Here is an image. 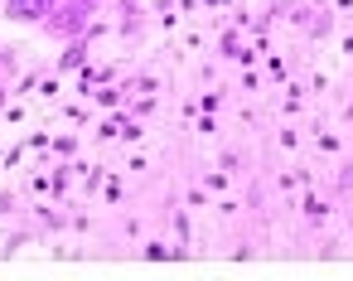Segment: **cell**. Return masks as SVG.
<instances>
[{
    "label": "cell",
    "mask_w": 353,
    "mask_h": 281,
    "mask_svg": "<svg viewBox=\"0 0 353 281\" xmlns=\"http://www.w3.org/2000/svg\"><path fill=\"white\" fill-rule=\"evenodd\" d=\"M88 49H92V39H88V35H83V39H68V44H63V54H59V64H54V73H63V78H68V73H78V68L88 64Z\"/></svg>",
    "instance_id": "3957f363"
},
{
    "label": "cell",
    "mask_w": 353,
    "mask_h": 281,
    "mask_svg": "<svg viewBox=\"0 0 353 281\" xmlns=\"http://www.w3.org/2000/svg\"><path fill=\"white\" fill-rule=\"evenodd\" d=\"M49 146H54V155H59V160H78V136H68V131H63V136H54Z\"/></svg>",
    "instance_id": "8992f818"
},
{
    "label": "cell",
    "mask_w": 353,
    "mask_h": 281,
    "mask_svg": "<svg viewBox=\"0 0 353 281\" xmlns=\"http://www.w3.org/2000/svg\"><path fill=\"white\" fill-rule=\"evenodd\" d=\"M15 54H20V49H6V44H0V73H6V78L15 73Z\"/></svg>",
    "instance_id": "ba28073f"
},
{
    "label": "cell",
    "mask_w": 353,
    "mask_h": 281,
    "mask_svg": "<svg viewBox=\"0 0 353 281\" xmlns=\"http://www.w3.org/2000/svg\"><path fill=\"white\" fill-rule=\"evenodd\" d=\"M92 15H97V6H88V0H59V6H54V15H49L39 30H44L49 39L68 44V39H83V35H88Z\"/></svg>",
    "instance_id": "6da1fadb"
},
{
    "label": "cell",
    "mask_w": 353,
    "mask_h": 281,
    "mask_svg": "<svg viewBox=\"0 0 353 281\" xmlns=\"http://www.w3.org/2000/svg\"><path fill=\"white\" fill-rule=\"evenodd\" d=\"M0 78H6V73H0ZM6 83H10V78H6Z\"/></svg>",
    "instance_id": "7c38bea8"
},
{
    "label": "cell",
    "mask_w": 353,
    "mask_h": 281,
    "mask_svg": "<svg viewBox=\"0 0 353 281\" xmlns=\"http://www.w3.org/2000/svg\"><path fill=\"white\" fill-rule=\"evenodd\" d=\"M145 257L160 262V257H170V247H165V242H145Z\"/></svg>",
    "instance_id": "30bf717a"
},
{
    "label": "cell",
    "mask_w": 353,
    "mask_h": 281,
    "mask_svg": "<svg viewBox=\"0 0 353 281\" xmlns=\"http://www.w3.org/2000/svg\"><path fill=\"white\" fill-rule=\"evenodd\" d=\"M59 0H0V20L10 25H44Z\"/></svg>",
    "instance_id": "7a4b0ae2"
},
{
    "label": "cell",
    "mask_w": 353,
    "mask_h": 281,
    "mask_svg": "<svg viewBox=\"0 0 353 281\" xmlns=\"http://www.w3.org/2000/svg\"><path fill=\"white\" fill-rule=\"evenodd\" d=\"M39 97H44V102H59V97H63V73H44V78H39Z\"/></svg>",
    "instance_id": "5b68a950"
},
{
    "label": "cell",
    "mask_w": 353,
    "mask_h": 281,
    "mask_svg": "<svg viewBox=\"0 0 353 281\" xmlns=\"http://www.w3.org/2000/svg\"><path fill=\"white\" fill-rule=\"evenodd\" d=\"M10 97H15V93H10V83H6V78H0V112H6V107H10Z\"/></svg>",
    "instance_id": "8fae6325"
},
{
    "label": "cell",
    "mask_w": 353,
    "mask_h": 281,
    "mask_svg": "<svg viewBox=\"0 0 353 281\" xmlns=\"http://www.w3.org/2000/svg\"><path fill=\"white\" fill-rule=\"evenodd\" d=\"M15 209H25V204H20V194H15V189H0V218H10Z\"/></svg>",
    "instance_id": "52a82bcc"
},
{
    "label": "cell",
    "mask_w": 353,
    "mask_h": 281,
    "mask_svg": "<svg viewBox=\"0 0 353 281\" xmlns=\"http://www.w3.org/2000/svg\"><path fill=\"white\" fill-rule=\"evenodd\" d=\"M34 218H39V223L54 233V228H68V218H73V213H63L59 204H34Z\"/></svg>",
    "instance_id": "277c9868"
},
{
    "label": "cell",
    "mask_w": 353,
    "mask_h": 281,
    "mask_svg": "<svg viewBox=\"0 0 353 281\" xmlns=\"http://www.w3.org/2000/svg\"><path fill=\"white\" fill-rule=\"evenodd\" d=\"M30 238H34V233H10V238H6V257H10V252H15V247H25V242H30Z\"/></svg>",
    "instance_id": "9c48e42d"
}]
</instances>
